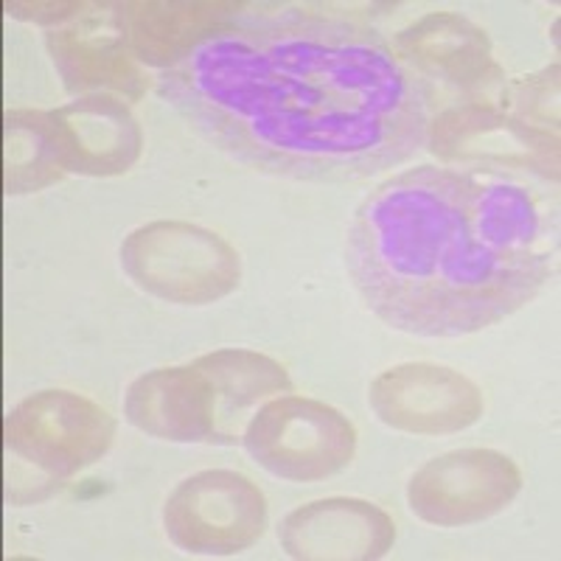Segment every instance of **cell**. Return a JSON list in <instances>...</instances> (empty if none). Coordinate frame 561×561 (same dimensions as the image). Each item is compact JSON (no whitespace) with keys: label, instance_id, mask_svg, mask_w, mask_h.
Instances as JSON below:
<instances>
[{"label":"cell","instance_id":"cell-4","mask_svg":"<svg viewBox=\"0 0 561 561\" xmlns=\"http://www.w3.org/2000/svg\"><path fill=\"white\" fill-rule=\"evenodd\" d=\"M122 267L135 287L180 307H205L242 280V262L219 233L180 219L140 225L122 242Z\"/></svg>","mask_w":561,"mask_h":561},{"label":"cell","instance_id":"cell-6","mask_svg":"<svg viewBox=\"0 0 561 561\" xmlns=\"http://www.w3.org/2000/svg\"><path fill=\"white\" fill-rule=\"evenodd\" d=\"M264 491L233 469H205L180 480L163 505L169 542L192 556H237L264 536Z\"/></svg>","mask_w":561,"mask_h":561},{"label":"cell","instance_id":"cell-5","mask_svg":"<svg viewBox=\"0 0 561 561\" xmlns=\"http://www.w3.org/2000/svg\"><path fill=\"white\" fill-rule=\"evenodd\" d=\"M242 447L273 478L318 483L348 469L357 455V427L332 404L278 396L248 421Z\"/></svg>","mask_w":561,"mask_h":561},{"label":"cell","instance_id":"cell-2","mask_svg":"<svg viewBox=\"0 0 561 561\" xmlns=\"http://www.w3.org/2000/svg\"><path fill=\"white\" fill-rule=\"evenodd\" d=\"M559 205L511 172L421 167L359 203L345 267L365 307L402 334L449 340L497 325L553 280Z\"/></svg>","mask_w":561,"mask_h":561},{"label":"cell","instance_id":"cell-9","mask_svg":"<svg viewBox=\"0 0 561 561\" xmlns=\"http://www.w3.org/2000/svg\"><path fill=\"white\" fill-rule=\"evenodd\" d=\"M48 127L65 174H124L135 167L144 147L135 115L113 93L79 96L62 107L48 110Z\"/></svg>","mask_w":561,"mask_h":561},{"label":"cell","instance_id":"cell-13","mask_svg":"<svg viewBox=\"0 0 561 561\" xmlns=\"http://www.w3.org/2000/svg\"><path fill=\"white\" fill-rule=\"evenodd\" d=\"M45 45L68 93L93 96L115 90L127 99H140L147 90V73L129 54L115 12H90L77 26L54 28Z\"/></svg>","mask_w":561,"mask_h":561},{"label":"cell","instance_id":"cell-14","mask_svg":"<svg viewBox=\"0 0 561 561\" xmlns=\"http://www.w3.org/2000/svg\"><path fill=\"white\" fill-rule=\"evenodd\" d=\"M239 9V3H118L115 14L129 54L167 70Z\"/></svg>","mask_w":561,"mask_h":561},{"label":"cell","instance_id":"cell-15","mask_svg":"<svg viewBox=\"0 0 561 561\" xmlns=\"http://www.w3.org/2000/svg\"><path fill=\"white\" fill-rule=\"evenodd\" d=\"M393 51L419 77H440L466 84L485 73L491 45L485 32L466 18L435 12L404 28L393 39Z\"/></svg>","mask_w":561,"mask_h":561},{"label":"cell","instance_id":"cell-1","mask_svg":"<svg viewBox=\"0 0 561 561\" xmlns=\"http://www.w3.org/2000/svg\"><path fill=\"white\" fill-rule=\"evenodd\" d=\"M219 152L273 178L359 183L427 147L433 90L374 28L300 7L244 12L158 77Z\"/></svg>","mask_w":561,"mask_h":561},{"label":"cell","instance_id":"cell-12","mask_svg":"<svg viewBox=\"0 0 561 561\" xmlns=\"http://www.w3.org/2000/svg\"><path fill=\"white\" fill-rule=\"evenodd\" d=\"M433 152L494 172H545L556 180V138L480 107L453 110L430 124Z\"/></svg>","mask_w":561,"mask_h":561},{"label":"cell","instance_id":"cell-17","mask_svg":"<svg viewBox=\"0 0 561 561\" xmlns=\"http://www.w3.org/2000/svg\"><path fill=\"white\" fill-rule=\"evenodd\" d=\"M3 188L7 194H32L62 180L48 113L7 110L3 115Z\"/></svg>","mask_w":561,"mask_h":561},{"label":"cell","instance_id":"cell-8","mask_svg":"<svg viewBox=\"0 0 561 561\" xmlns=\"http://www.w3.org/2000/svg\"><path fill=\"white\" fill-rule=\"evenodd\" d=\"M368 404L385 427L408 435H453L483 419V390L460 370L404 363L382 370L368 388Z\"/></svg>","mask_w":561,"mask_h":561},{"label":"cell","instance_id":"cell-7","mask_svg":"<svg viewBox=\"0 0 561 561\" xmlns=\"http://www.w3.org/2000/svg\"><path fill=\"white\" fill-rule=\"evenodd\" d=\"M523 491V472L497 449H455L427 460L408 483V505L421 523L466 528L497 517Z\"/></svg>","mask_w":561,"mask_h":561},{"label":"cell","instance_id":"cell-11","mask_svg":"<svg viewBox=\"0 0 561 561\" xmlns=\"http://www.w3.org/2000/svg\"><path fill=\"white\" fill-rule=\"evenodd\" d=\"M124 415L140 433L172 444H222L219 402L194 365L140 374L124 396Z\"/></svg>","mask_w":561,"mask_h":561},{"label":"cell","instance_id":"cell-16","mask_svg":"<svg viewBox=\"0 0 561 561\" xmlns=\"http://www.w3.org/2000/svg\"><path fill=\"white\" fill-rule=\"evenodd\" d=\"M192 365L203 370L214 393H217L222 444L233 440L230 424L239 419V413L250 410L262 399L293 390L287 368L267 354H259V351L219 348L214 354L197 357Z\"/></svg>","mask_w":561,"mask_h":561},{"label":"cell","instance_id":"cell-3","mask_svg":"<svg viewBox=\"0 0 561 561\" xmlns=\"http://www.w3.org/2000/svg\"><path fill=\"white\" fill-rule=\"evenodd\" d=\"M115 419L88 396L39 390L3 419L7 500L14 505L51 497L73 474L113 447Z\"/></svg>","mask_w":561,"mask_h":561},{"label":"cell","instance_id":"cell-10","mask_svg":"<svg viewBox=\"0 0 561 561\" xmlns=\"http://www.w3.org/2000/svg\"><path fill=\"white\" fill-rule=\"evenodd\" d=\"M278 542L304 561H374L393 548L396 525L368 500L329 497L287 514Z\"/></svg>","mask_w":561,"mask_h":561}]
</instances>
